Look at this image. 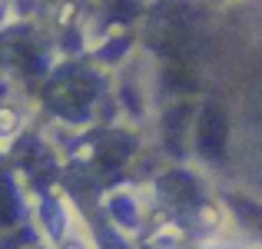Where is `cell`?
<instances>
[{
	"label": "cell",
	"instance_id": "obj_2",
	"mask_svg": "<svg viewBox=\"0 0 262 249\" xmlns=\"http://www.w3.org/2000/svg\"><path fill=\"white\" fill-rule=\"evenodd\" d=\"M232 206H236V213L246 219V223L252 226V230H259L262 233V206H256V203H246V199H232Z\"/></svg>",
	"mask_w": 262,
	"mask_h": 249
},
{
	"label": "cell",
	"instance_id": "obj_1",
	"mask_svg": "<svg viewBox=\"0 0 262 249\" xmlns=\"http://www.w3.org/2000/svg\"><path fill=\"white\" fill-rule=\"evenodd\" d=\"M226 136H229L226 113L209 103V107L203 110V116H199V130H196L199 153L209 156V160H223V153H226Z\"/></svg>",
	"mask_w": 262,
	"mask_h": 249
}]
</instances>
